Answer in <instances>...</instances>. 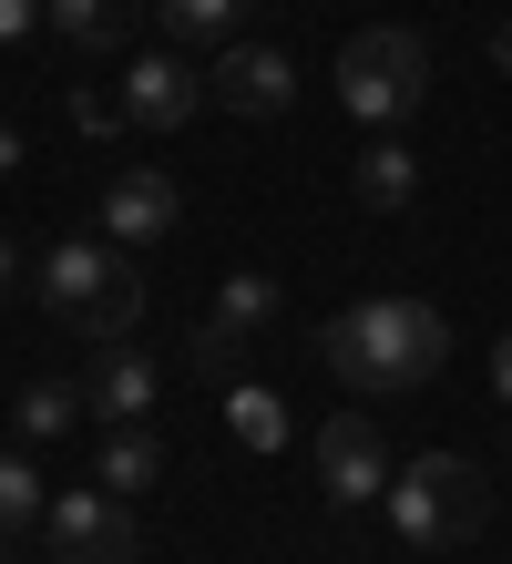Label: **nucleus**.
<instances>
[{
  "mask_svg": "<svg viewBox=\"0 0 512 564\" xmlns=\"http://www.w3.org/2000/svg\"><path fill=\"white\" fill-rule=\"evenodd\" d=\"M410 195H421V154H410L400 134H380L359 164H349V206H369V216H400Z\"/></svg>",
  "mask_w": 512,
  "mask_h": 564,
  "instance_id": "obj_11",
  "label": "nucleus"
},
{
  "mask_svg": "<svg viewBox=\"0 0 512 564\" xmlns=\"http://www.w3.org/2000/svg\"><path fill=\"white\" fill-rule=\"evenodd\" d=\"M492 390H502V411H512V328L492 339Z\"/></svg>",
  "mask_w": 512,
  "mask_h": 564,
  "instance_id": "obj_22",
  "label": "nucleus"
},
{
  "mask_svg": "<svg viewBox=\"0 0 512 564\" xmlns=\"http://www.w3.org/2000/svg\"><path fill=\"white\" fill-rule=\"evenodd\" d=\"M318 492L349 503V513L390 492V452H380V421H369V411H328L318 421Z\"/></svg>",
  "mask_w": 512,
  "mask_h": 564,
  "instance_id": "obj_6",
  "label": "nucleus"
},
{
  "mask_svg": "<svg viewBox=\"0 0 512 564\" xmlns=\"http://www.w3.org/2000/svg\"><path fill=\"white\" fill-rule=\"evenodd\" d=\"M338 104H349L359 123H410L431 104V42L410 21H369V31H349L338 42Z\"/></svg>",
  "mask_w": 512,
  "mask_h": 564,
  "instance_id": "obj_4",
  "label": "nucleus"
},
{
  "mask_svg": "<svg viewBox=\"0 0 512 564\" xmlns=\"http://www.w3.org/2000/svg\"><path fill=\"white\" fill-rule=\"evenodd\" d=\"M31 297H42V318L52 328H73V339H133V318H144V278H133V257L123 247H102V237H62L42 257V278H31Z\"/></svg>",
  "mask_w": 512,
  "mask_h": 564,
  "instance_id": "obj_2",
  "label": "nucleus"
},
{
  "mask_svg": "<svg viewBox=\"0 0 512 564\" xmlns=\"http://www.w3.org/2000/svg\"><path fill=\"white\" fill-rule=\"evenodd\" d=\"M21 523H42V482H31L21 452H0V544H11Z\"/></svg>",
  "mask_w": 512,
  "mask_h": 564,
  "instance_id": "obj_19",
  "label": "nucleus"
},
{
  "mask_svg": "<svg viewBox=\"0 0 512 564\" xmlns=\"http://www.w3.org/2000/svg\"><path fill=\"white\" fill-rule=\"evenodd\" d=\"M42 534H52V564H133V554H144L123 492H102V482L52 492V503H42Z\"/></svg>",
  "mask_w": 512,
  "mask_h": 564,
  "instance_id": "obj_5",
  "label": "nucleus"
},
{
  "mask_svg": "<svg viewBox=\"0 0 512 564\" xmlns=\"http://www.w3.org/2000/svg\"><path fill=\"white\" fill-rule=\"evenodd\" d=\"M175 226H185V195H175L164 164H123V175L102 185V237L113 247H164Z\"/></svg>",
  "mask_w": 512,
  "mask_h": 564,
  "instance_id": "obj_8",
  "label": "nucleus"
},
{
  "mask_svg": "<svg viewBox=\"0 0 512 564\" xmlns=\"http://www.w3.org/2000/svg\"><path fill=\"white\" fill-rule=\"evenodd\" d=\"M205 113V73H185V52H144L123 73V123H144V134H185Z\"/></svg>",
  "mask_w": 512,
  "mask_h": 564,
  "instance_id": "obj_9",
  "label": "nucleus"
},
{
  "mask_svg": "<svg viewBox=\"0 0 512 564\" xmlns=\"http://www.w3.org/2000/svg\"><path fill=\"white\" fill-rule=\"evenodd\" d=\"M31 21H52V0H0V42H21Z\"/></svg>",
  "mask_w": 512,
  "mask_h": 564,
  "instance_id": "obj_21",
  "label": "nucleus"
},
{
  "mask_svg": "<svg viewBox=\"0 0 512 564\" xmlns=\"http://www.w3.org/2000/svg\"><path fill=\"white\" fill-rule=\"evenodd\" d=\"M144 11L154 0H52V31L73 52H123L133 31H144Z\"/></svg>",
  "mask_w": 512,
  "mask_h": 564,
  "instance_id": "obj_12",
  "label": "nucleus"
},
{
  "mask_svg": "<svg viewBox=\"0 0 512 564\" xmlns=\"http://www.w3.org/2000/svg\"><path fill=\"white\" fill-rule=\"evenodd\" d=\"M318 359L359 401H410V390L451 359V318H440L431 297H359V308H338L318 328Z\"/></svg>",
  "mask_w": 512,
  "mask_h": 564,
  "instance_id": "obj_1",
  "label": "nucleus"
},
{
  "mask_svg": "<svg viewBox=\"0 0 512 564\" xmlns=\"http://www.w3.org/2000/svg\"><path fill=\"white\" fill-rule=\"evenodd\" d=\"M492 62H502V73H512V21H502V31H492Z\"/></svg>",
  "mask_w": 512,
  "mask_h": 564,
  "instance_id": "obj_25",
  "label": "nucleus"
},
{
  "mask_svg": "<svg viewBox=\"0 0 512 564\" xmlns=\"http://www.w3.org/2000/svg\"><path fill=\"white\" fill-rule=\"evenodd\" d=\"M205 104H226V113H247V123H277L297 104V62L277 42H226L216 73H205Z\"/></svg>",
  "mask_w": 512,
  "mask_h": 564,
  "instance_id": "obj_7",
  "label": "nucleus"
},
{
  "mask_svg": "<svg viewBox=\"0 0 512 564\" xmlns=\"http://www.w3.org/2000/svg\"><path fill=\"white\" fill-rule=\"evenodd\" d=\"M11 288H21V247L0 237V297H11Z\"/></svg>",
  "mask_w": 512,
  "mask_h": 564,
  "instance_id": "obj_24",
  "label": "nucleus"
},
{
  "mask_svg": "<svg viewBox=\"0 0 512 564\" xmlns=\"http://www.w3.org/2000/svg\"><path fill=\"white\" fill-rule=\"evenodd\" d=\"M226 431L247 452H287V401H277V390H257V380H236L226 390Z\"/></svg>",
  "mask_w": 512,
  "mask_h": 564,
  "instance_id": "obj_14",
  "label": "nucleus"
},
{
  "mask_svg": "<svg viewBox=\"0 0 512 564\" xmlns=\"http://www.w3.org/2000/svg\"><path fill=\"white\" fill-rule=\"evenodd\" d=\"M21 164H31L21 154V123H0V175H21Z\"/></svg>",
  "mask_w": 512,
  "mask_h": 564,
  "instance_id": "obj_23",
  "label": "nucleus"
},
{
  "mask_svg": "<svg viewBox=\"0 0 512 564\" xmlns=\"http://www.w3.org/2000/svg\"><path fill=\"white\" fill-rule=\"evenodd\" d=\"M92 482L102 492H154L164 482V442H154L144 421H113V431H102V452H92Z\"/></svg>",
  "mask_w": 512,
  "mask_h": 564,
  "instance_id": "obj_13",
  "label": "nucleus"
},
{
  "mask_svg": "<svg viewBox=\"0 0 512 564\" xmlns=\"http://www.w3.org/2000/svg\"><path fill=\"white\" fill-rule=\"evenodd\" d=\"M216 318H226V328H247V339H257V328L277 318V278H257V268H236V278L216 288Z\"/></svg>",
  "mask_w": 512,
  "mask_h": 564,
  "instance_id": "obj_17",
  "label": "nucleus"
},
{
  "mask_svg": "<svg viewBox=\"0 0 512 564\" xmlns=\"http://www.w3.org/2000/svg\"><path fill=\"white\" fill-rule=\"evenodd\" d=\"M62 113H73V134H113V123H123V104H102V93H73Z\"/></svg>",
  "mask_w": 512,
  "mask_h": 564,
  "instance_id": "obj_20",
  "label": "nucleus"
},
{
  "mask_svg": "<svg viewBox=\"0 0 512 564\" xmlns=\"http://www.w3.org/2000/svg\"><path fill=\"white\" fill-rule=\"evenodd\" d=\"M390 534L400 544H421V554H451L482 534V513H492V492H482V462H461V452H421V462H400L390 473Z\"/></svg>",
  "mask_w": 512,
  "mask_h": 564,
  "instance_id": "obj_3",
  "label": "nucleus"
},
{
  "mask_svg": "<svg viewBox=\"0 0 512 564\" xmlns=\"http://www.w3.org/2000/svg\"><path fill=\"white\" fill-rule=\"evenodd\" d=\"M154 21L175 31V52H185V42H236L247 0H154Z\"/></svg>",
  "mask_w": 512,
  "mask_h": 564,
  "instance_id": "obj_15",
  "label": "nucleus"
},
{
  "mask_svg": "<svg viewBox=\"0 0 512 564\" xmlns=\"http://www.w3.org/2000/svg\"><path fill=\"white\" fill-rule=\"evenodd\" d=\"M73 421H83V380H31L21 390V431L31 442H62Z\"/></svg>",
  "mask_w": 512,
  "mask_h": 564,
  "instance_id": "obj_16",
  "label": "nucleus"
},
{
  "mask_svg": "<svg viewBox=\"0 0 512 564\" xmlns=\"http://www.w3.org/2000/svg\"><path fill=\"white\" fill-rule=\"evenodd\" d=\"M236 359H247V328L205 318V328H195V349H185V370H195V380H226V390H236Z\"/></svg>",
  "mask_w": 512,
  "mask_h": 564,
  "instance_id": "obj_18",
  "label": "nucleus"
},
{
  "mask_svg": "<svg viewBox=\"0 0 512 564\" xmlns=\"http://www.w3.org/2000/svg\"><path fill=\"white\" fill-rule=\"evenodd\" d=\"M154 401H164V370L133 339H102L92 370H83V411H102V431H113V421H144Z\"/></svg>",
  "mask_w": 512,
  "mask_h": 564,
  "instance_id": "obj_10",
  "label": "nucleus"
}]
</instances>
